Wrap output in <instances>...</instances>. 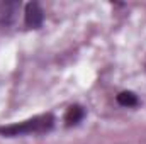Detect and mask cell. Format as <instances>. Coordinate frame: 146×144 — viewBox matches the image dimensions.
Segmentation results:
<instances>
[{
	"instance_id": "5",
	"label": "cell",
	"mask_w": 146,
	"mask_h": 144,
	"mask_svg": "<svg viewBox=\"0 0 146 144\" xmlns=\"http://www.w3.org/2000/svg\"><path fill=\"white\" fill-rule=\"evenodd\" d=\"M115 102H117V105H121L124 108H136L141 105V100H139L138 93L133 92V90H121L115 95Z\"/></svg>"
},
{
	"instance_id": "3",
	"label": "cell",
	"mask_w": 146,
	"mask_h": 144,
	"mask_svg": "<svg viewBox=\"0 0 146 144\" xmlns=\"http://www.w3.org/2000/svg\"><path fill=\"white\" fill-rule=\"evenodd\" d=\"M22 3L17 0L0 2V27H12L17 20V14L21 10Z\"/></svg>"
},
{
	"instance_id": "6",
	"label": "cell",
	"mask_w": 146,
	"mask_h": 144,
	"mask_svg": "<svg viewBox=\"0 0 146 144\" xmlns=\"http://www.w3.org/2000/svg\"><path fill=\"white\" fill-rule=\"evenodd\" d=\"M145 71H146V61H145Z\"/></svg>"
},
{
	"instance_id": "2",
	"label": "cell",
	"mask_w": 146,
	"mask_h": 144,
	"mask_svg": "<svg viewBox=\"0 0 146 144\" xmlns=\"http://www.w3.org/2000/svg\"><path fill=\"white\" fill-rule=\"evenodd\" d=\"M44 19H46V12L39 2L31 0L24 5V27L27 31L41 29L44 24Z\"/></svg>"
},
{
	"instance_id": "1",
	"label": "cell",
	"mask_w": 146,
	"mask_h": 144,
	"mask_svg": "<svg viewBox=\"0 0 146 144\" xmlns=\"http://www.w3.org/2000/svg\"><path fill=\"white\" fill-rule=\"evenodd\" d=\"M56 127V117L53 112L37 114L29 119L10 122V124H0V137L14 139V137H24V136H39V134H49Z\"/></svg>"
},
{
	"instance_id": "4",
	"label": "cell",
	"mask_w": 146,
	"mask_h": 144,
	"mask_svg": "<svg viewBox=\"0 0 146 144\" xmlns=\"http://www.w3.org/2000/svg\"><path fill=\"white\" fill-rule=\"evenodd\" d=\"M85 117H87V108L82 104H72L66 107L65 114H63V126L66 129L78 127L85 120Z\"/></svg>"
}]
</instances>
